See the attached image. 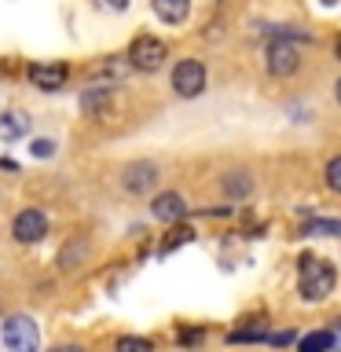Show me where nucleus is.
<instances>
[{"label": "nucleus", "mask_w": 341, "mask_h": 352, "mask_svg": "<svg viewBox=\"0 0 341 352\" xmlns=\"http://www.w3.org/2000/svg\"><path fill=\"white\" fill-rule=\"evenodd\" d=\"M110 103V88L107 85H92V88H85V96H81V114L85 118H99V110H103Z\"/></svg>", "instance_id": "obj_13"}, {"label": "nucleus", "mask_w": 341, "mask_h": 352, "mask_svg": "<svg viewBox=\"0 0 341 352\" xmlns=\"http://www.w3.org/2000/svg\"><path fill=\"white\" fill-rule=\"evenodd\" d=\"M96 4H103V8H110V11H125L129 0H96Z\"/></svg>", "instance_id": "obj_23"}, {"label": "nucleus", "mask_w": 341, "mask_h": 352, "mask_svg": "<svg viewBox=\"0 0 341 352\" xmlns=\"http://www.w3.org/2000/svg\"><path fill=\"white\" fill-rule=\"evenodd\" d=\"M323 4H327V8H334V4H338V0H323Z\"/></svg>", "instance_id": "obj_28"}, {"label": "nucleus", "mask_w": 341, "mask_h": 352, "mask_svg": "<svg viewBox=\"0 0 341 352\" xmlns=\"http://www.w3.org/2000/svg\"><path fill=\"white\" fill-rule=\"evenodd\" d=\"M334 338L341 341V319H338V323H334Z\"/></svg>", "instance_id": "obj_25"}, {"label": "nucleus", "mask_w": 341, "mask_h": 352, "mask_svg": "<svg viewBox=\"0 0 341 352\" xmlns=\"http://www.w3.org/2000/svg\"><path fill=\"white\" fill-rule=\"evenodd\" d=\"M26 77L37 88H44V92H59V88L66 85V77H70V66L66 63H30Z\"/></svg>", "instance_id": "obj_8"}, {"label": "nucleus", "mask_w": 341, "mask_h": 352, "mask_svg": "<svg viewBox=\"0 0 341 352\" xmlns=\"http://www.w3.org/2000/svg\"><path fill=\"white\" fill-rule=\"evenodd\" d=\"M323 176H327V187H330V191L341 195V154L327 162V173H323Z\"/></svg>", "instance_id": "obj_18"}, {"label": "nucleus", "mask_w": 341, "mask_h": 352, "mask_svg": "<svg viewBox=\"0 0 341 352\" xmlns=\"http://www.w3.org/2000/svg\"><path fill=\"white\" fill-rule=\"evenodd\" d=\"M173 92L180 99H195L206 92V66L198 59H180L173 66Z\"/></svg>", "instance_id": "obj_3"}, {"label": "nucleus", "mask_w": 341, "mask_h": 352, "mask_svg": "<svg viewBox=\"0 0 341 352\" xmlns=\"http://www.w3.org/2000/svg\"><path fill=\"white\" fill-rule=\"evenodd\" d=\"M268 341H272V345H294L297 334H294V330H279V334H268Z\"/></svg>", "instance_id": "obj_22"}, {"label": "nucleus", "mask_w": 341, "mask_h": 352, "mask_svg": "<svg viewBox=\"0 0 341 352\" xmlns=\"http://www.w3.org/2000/svg\"><path fill=\"white\" fill-rule=\"evenodd\" d=\"M165 55H169L165 41H158L154 33H140V37L132 41V48H129V66L140 70V74H154V70H162Z\"/></svg>", "instance_id": "obj_2"}, {"label": "nucleus", "mask_w": 341, "mask_h": 352, "mask_svg": "<svg viewBox=\"0 0 341 352\" xmlns=\"http://www.w3.org/2000/svg\"><path fill=\"white\" fill-rule=\"evenodd\" d=\"M180 341H202V334H198V330H184Z\"/></svg>", "instance_id": "obj_24"}, {"label": "nucleus", "mask_w": 341, "mask_h": 352, "mask_svg": "<svg viewBox=\"0 0 341 352\" xmlns=\"http://www.w3.org/2000/svg\"><path fill=\"white\" fill-rule=\"evenodd\" d=\"M301 235L305 239H312V235H327V239H341V220H308V224L301 228Z\"/></svg>", "instance_id": "obj_15"}, {"label": "nucleus", "mask_w": 341, "mask_h": 352, "mask_svg": "<svg viewBox=\"0 0 341 352\" xmlns=\"http://www.w3.org/2000/svg\"><path fill=\"white\" fill-rule=\"evenodd\" d=\"M191 239H195V231H191V228L176 224V228L169 231V239L162 242V253H169V250H176V246H184V242H191Z\"/></svg>", "instance_id": "obj_17"}, {"label": "nucleus", "mask_w": 341, "mask_h": 352, "mask_svg": "<svg viewBox=\"0 0 341 352\" xmlns=\"http://www.w3.org/2000/svg\"><path fill=\"white\" fill-rule=\"evenodd\" d=\"M334 283H338V272H334V264H330V261H323V257H301V264H297V294H301L308 305L327 301V297L334 294Z\"/></svg>", "instance_id": "obj_1"}, {"label": "nucleus", "mask_w": 341, "mask_h": 352, "mask_svg": "<svg viewBox=\"0 0 341 352\" xmlns=\"http://www.w3.org/2000/svg\"><path fill=\"white\" fill-rule=\"evenodd\" d=\"M4 345L8 349H19V352H30L41 345V330L30 316H8L4 319Z\"/></svg>", "instance_id": "obj_4"}, {"label": "nucleus", "mask_w": 341, "mask_h": 352, "mask_svg": "<svg viewBox=\"0 0 341 352\" xmlns=\"http://www.w3.org/2000/svg\"><path fill=\"white\" fill-rule=\"evenodd\" d=\"M220 187H224V195L231 198V202H239V198H250L253 180H250V173H228Z\"/></svg>", "instance_id": "obj_14"}, {"label": "nucleus", "mask_w": 341, "mask_h": 352, "mask_svg": "<svg viewBox=\"0 0 341 352\" xmlns=\"http://www.w3.org/2000/svg\"><path fill=\"white\" fill-rule=\"evenodd\" d=\"M334 52H338V59H341V37L334 41Z\"/></svg>", "instance_id": "obj_26"}, {"label": "nucleus", "mask_w": 341, "mask_h": 352, "mask_svg": "<svg viewBox=\"0 0 341 352\" xmlns=\"http://www.w3.org/2000/svg\"><path fill=\"white\" fill-rule=\"evenodd\" d=\"M158 165L154 162H129L125 176H121V184H125L129 195H151L154 187H158Z\"/></svg>", "instance_id": "obj_7"}, {"label": "nucleus", "mask_w": 341, "mask_h": 352, "mask_svg": "<svg viewBox=\"0 0 341 352\" xmlns=\"http://www.w3.org/2000/svg\"><path fill=\"white\" fill-rule=\"evenodd\" d=\"M154 15L162 22H169V26H180L187 19V11H191V0H151Z\"/></svg>", "instance_id": "obj_10"}, {"label": "nucleus", "mask_w": 341, "mask_h": 352, "mask_svg": "<svg viewBox=\"0 0 341 352\" xmlns=\"http://www.w3.org/2000/svg\"><path fill=\"white\" fill-rule=\"evenodd\" d=\"M11 235H15L22 246H37V242H44V235H48V217H44L41 209H22L15 217V224H11Z\"/></svg>", "instance_id": "obj_6"}, {"label": "nucleus", "mask_w": 341, "mask_h": 352, "mask_svg": "<svg viewBox=\"0 0 341 352\" xmlns=\"http://www.w3.org/2000/svg\"><path fill=\"white\" fill-rule=\"evenodd\" d=\"M297 345H301L305 352H312V349H334V345H338V338L330 334V330H316V334L301 338V341H297Z\"/></svg>", "instance_id": "obj_16"}, {"label": "nucleus", "mask_w": 341, "mask_h": 352, "mask_svg": "<svg viewBox=\"0 0 341 352\" xmlns=\"http://www.w3.org/2000/svg\"><path fill=\"white\" fill-rule=\"evenodd\" d=\"M228 341H268L264 327H246V330H231Z\"/></svg>", "instance_id": "obj_19"}, {"label": "nucleus", "mask_w": 341, "mask_h": 352, "mask_svg": "<svg viewBox=\"0 0 341 352\" xmlns=\"http://www.w3.org/2000/svg\"><path fill=\"white\" fill-rule=\"evenodd\" d=\"M85 261H88V242H85V239L66 242L63 253H59V268H63V272H77Z\"/></svg>", "instance_id": "obj_12"}, {"label": "nucleus", "mask_w": 341, "mask_h": 352, "mask_svg": "<svg viewBox=\"0 0 341 352\" xmlns=\"http://www.w3.org/2000/svg\"><path fill=\"white\" fill-rule=\"evenodd\" d=\"M151 213H154V220H162V224H176V220L187 217V202L176 191H162L151 202Z\"/></svg>", "instance_id": "obj_9"}, {"label": "nucleus", "mask_w": 341, "mask_h": 352, "mask_svg": "<svg viewBox=\"0 0 341 352\" xmlns=\"http://www.w3.org/2000/svg\"><path fill=\"white\" fill-rule=\"evenodd\" d=\"M33 158H52V154H55V143L52 140H33Z\"/></svg>", "instance_id": "obj_20"}, {"label": "nucleus", "mask_w": 341, "mask_h": 352, "mask_svg": "<svg viewBox=\"0 0 341 352\" xmlns=\"http://www.w3.org/2000/svg\"><path fill=\"white\" fill-rule=\"evenodd\" d=\"M118 349H121V352H129V349H154V345H151L147 338H121V341H118Z\"/></svg>", "instance_id": "obj_21"}, {"label": "nucleus", "mask_w": 341, "mask_h": 352, "mask_svg": "<svg viewBox=\"0 0 341 352\" xmlns=\"http://www.w3.org/2000/svg\"><path fill=\"white\" fill-rule=\"evenodd\" d=\"M301 70V52L297 44H290V37H275L268 44V74L272 77H290Z\"/></svg>", "instance_id": "obj_5"}, {"label": "nucleus", "mask_w": 341, "mask_h": 352, "mask_svg": "<svg viewBox=\"0 0 341 352\" xmlns=\"http://www.w3.org/2000/svg\"><path fill=\"white\" fill-rule=\"evenodd\" d=\"M334 88H338V103H341V81H338V85H334Z\"/></svg>", "instance_id": "obj_27"}, {"label": "nucleus", "mask_w": 341, "mask_h": 352, "mask_svg": "<svg viewBox=\"0 0 341 352\" xmlns=\"http://www.w3.org/2000/svg\"><path fill=\"white\" fill-rule=\"evenodd\" d=\"M30 132V118L22 114V110H8V114H0V140H22Z\"/></svg>", "instance_id": "obj_11"}]
</instances>
